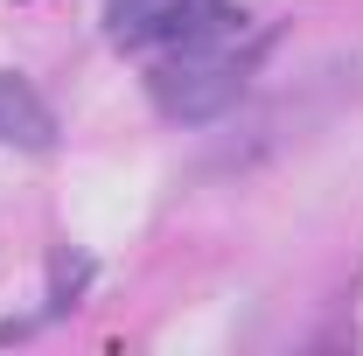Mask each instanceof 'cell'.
Returning a JSON list of instances; mask_svg holds the SVG:
<instances>
[{"label":"cell","mask_w":363,"mask_h":356,"mask_svg":"<svg viewBox=\"0 0 363 356\" xmlns=\"http://www.w3.org/2000/svg\"><path fill=\"white\" fill-rule=\"evenodd\" d=\"M266 56H272V35H245L230 49H203V56H168L147 70V98L168 126H210V119L245 105Z\"/></svg>","instance_id":"1"},{"label":"cell","mask_w":363,"mask_h":356,"mask_svg":"<svg viewBox=\"0 0 363 356\" xmlns=\"http://www.w3.org/2000/svg\"><path fill=\"white\" fill-rule=\"evenodd\" d=\"M252 35V14L238 0H168L133 49H168V56H203V49H230Z\"/></svg>","instance_id":"2"},{"label":"cell","mask_w":363,"mask_h":356,"mask_svg":"<svg viewBox=\"0 0 363 356\" xmlns=\"http://www.w3.org/2000/svg\"><path fill=\"white\" fill-rule=\"evenodd\" d=\"M0 140L7 147H28V154H49L56 147V112L43 105V91L28 77H0Z\"/></svg>","instance_id":"3"},{"label":"cell","mask_w":363,"mask_h":356,"mask_svg":"<svg viewBox=\"0 0 363 356\" xmlns=\"http://www.w3.org/2000/svg\"><path fill=\"white\" fill-rule=\"evenodd\" d=\"M91 279H98V259H91V252H56V259H49V314H70L84 301Z\"/></svg>","instance_id":"4"},{"label":"cell","mask_w":363,"mask_h":356,"mask_svg":"<svg viewBox=\"0 0 363 356\" xmlns=\"http://www.w3.org/2000/svg\"><path fill=\"white\" fill-rule=\"evenodd\" d=\"M168 0H105V35H112V49H133L140 28L161 14Z\"/></svg>","instance_id":"5"}]
</instances>
